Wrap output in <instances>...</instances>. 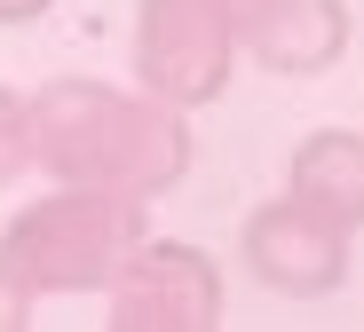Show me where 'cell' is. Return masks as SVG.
I'll return each mask as SVG.
<instances>
[{
    "instance_id": "cell-10",
    "label": "cell",
    "mask_w": 364,
    "mask_h": 332,
    "mask_svg": "<svg viewBox=\"0 0 364 332\" xmlns=\"http://www.w3.org/2000/svg\"><path fill=\"white\" fill-rule=\"evenodd\" d=\"M32 16H48V0H0V24H32Z\"/></svg>"
},
{
    "instance_id": "cell-9",
    "label": "cell",
    "mask_w": 364,
    "mask_h": 332,
    "mask_svg": "<svg viewBox=\"0 0 364 332\" xmlns=\"http://www.w3.org/2000/svg\"><path fill=\"white\" fill-rule=\"evenodd\" d=\"M24 309H32V301H24V293H16V277H9V269H0V324H16V316H24Z\"/></svg>"
},
{
    "instance_id": "cell-8",
    "label": "cell",
    "mask_w": 364,
    "mask_h": 332,
    "mask_svg": "<svg viewBox=\"0 0 364 332\" xmlns=\"http://www.w3.org/2000/svg\"><path fill=\"white\" fill-rule=\"evenodd\" d=\"M32 166V127H24V95L0 87V190Z\"/></svg>"
},
{
    "instance_id": "cell-7",
    "label": "cell",
    "mask_w": 364,
    "mask_h": 332,
    "mask_svg": "<svg viewBox=\"0 0 364 332\" xmlns=\"http://www.w3.org/2000/svg\"><path fill=\"white\" fill-rule=\"evenodd\" d=\"M285 190L293 198H309L317 214L364 230V135H348V127H325V135H309L293 151L285 166Z\"/></svg>"
},
{
    "instance_id": "cell-5",
    "label": "cell",
    "mask_w": 364,
    "mask_h": 332,
    "mask_svg": "<svg viewBox=\"0 0 364 332\" xmlns=\"http://www.w3.org/2000/svg\"><path fill=\"white\" fill-rule=\"evenodd\" d=\"M103 293H111L119 324H214L222 316V269L198 245H174V237H143L111 269Z\"/></svg>"
},
{
    "instance_id": "cell-4",
    "label": "cell",
    "mask_w": 364,
    "mask_h": 332,
    "mask_svg": "<svg viewBox=\"0 0 364 332\" xmlns=\"http://www.w3.org/2000/svg\"><path fill=\"white\" fill-rule=\"evenodd\" d=\"M348 237H356L348 222L317 214L309 198H293V190L246 214V261H254V277H262L269 293H285V301L333 293V285L348 277Z\"/></svg>"
},
{
    "instance_id": "cell-1",
    "label": "cell",
    "mask_w": 364,
    "mask_h": 332,
    "mask_svg": "<svg viewBox=\"0 0 364 332\" xmlns=\"http://www.w3.org/2000/svg\"><path fill=\"white\" fill-rule=\"evenodd\" d=\"M32 127V166L80 190L111 198H166L191 174V127L151 87H95V80H55L24 103Z\"/></svg>"
},
{
    "instance_id": "cell-3",
    "label": "cell",
    "mask_w": 364,
    "mask_h": 332,
    "mask_svg": "<svg viewBox=\"0 0 364 332\" xmlns=\"http://www.w3.org/2000/svg\"><path fill=\"white\" fill-rule=\"evenodd\" d=\"M237 72V16L230 0H143L135 16V80L174 103V111H198L230 87Z\"/></svg>"
},
{
    "instance_id": "cell-6",
    "label": "cell",
    "mask_w": 364,
    "mask_h": 332,
    "mask_svg": "<svg viewBox=\"0 0 364 332\" xmlns=\"http://www.w3.org/2000/svg\"><path fill=\"white\" fill-rule=\"evenodd\" d=\"M237 48L262 55L269 72H325L348 48V9L341 0H230Z\"/></svg>"
},
{
    "instance_id": "cell-2",
    "label": "cell",
    "mask_w": 364,
    "mask_h": 332,
    "mask_svg": "<svg viewBox=\"0 0 364 332\" xmlns=\"http://www.w3.org/2000/svg\"><path fill=\"white\" fill-rule=\"evenodd\" d=\"M143 245V198H111V190H80L55 182L48 198L0 230V269L16 277L24 301L48 293H95L111 285V269Z\"/></svg>"
}]
</instances>
